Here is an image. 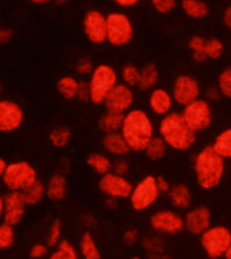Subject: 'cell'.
<instances>
[{
    "label": "cell",
    "instance_id": "obj_1",
    "mask_svg": "<svg viewBox=\"0 0 231 259\" xmlns=\"http://www.w3.org/2000/svg\"><path fill=\"white\" fill-rule=\"evenodd\" d=\"M194 171L198 185L204 190H212L223 181L226 159L214 149V146L207 145L195 155Z\"/></svg>",
    "mask_w": 231,
    "mask_h": 259
},
{
    "label": "cell",
    "instance_id": "obj_2",
    "mask_svg": "<svg viewBox=\"0 0 231 259\" xmlns=\"http://www.w3.org/2000/svg\"><path fill=\"white\" fill-rule=\"evenodd\" d=\"M121 133L129 143L130 150L135 153L145 151L147 143L156 135L151 117L141 108H131L125 113Z\"/></svg>",
    "mask_w": 231,
    "mask_h": 259
},
{
    "label": "cell",
    "instance_id": "obj_3",
    "mask_svg": "<svg viewBox=\"0 0 231 259\" xmlns=\"http://www.w3.org/2000/svg\"><path fill=\"white\" fill-rule=\"evenodd\" d=\"M158 135L165 141L169 149L176 151H188L194 147L198 139V134L188 125L181 112L174 111L161 117Z\"/></svg>",
    "mask_w": 231,
    "mask_h": 259
},
{
    "label": "cell",
    "instance_id": "obj_4",
    "mask_svg": "<svg viewBox=\"0 0 231 259\" xmlns=\"http://www.w3.org/2000/svg\"><path fill=\"white\" fill-rule=\"evenodd\" d=\"M119 76L115 69L108 64H100L95 66L88 80L91 91V103L96 105L104 104V100L109 91L118 84Z\"/></svg>",
    "mask_w": 231,
    "mask_h": 259
},
{
    "label": "cell",
    "instance_id": "obj_5",
    "mask_svg": "<svg viewBox=\"0 0 231 259\" xmlns=\"http://www.w3.org/2000/svg\"><path fill=\"white\" fill-rule=\"evenodd\" d=\"M38 181L35 167L27 161H14L7 163L2 182L10 192H23Z\"/></svg>",
    "mask_w": 231,
    "mask_h": 259
},
{
    "label": "cell",
    "instance_id": "obj_6",
    "mask_svg": "<svg viewBox=\"0 0 231 259\" xmlns=\"http://www.w3.org/2000/svg\"><path fill=\"white\" fill-rule=\"evenodd\" d=\"M231 244V230L226 226H211L200 235V246L210 259L224 256Z\"/></svg>",
    "mask_w": 231,
    "mask_h": 259
},
{
    "label": "cell",
    "instance_id": "obj_7",
    "mask_svg": "<svg viewBox=\"0 0 231 259\" xmlns=\"http://www.w3.org/2000/svg\"><path fill=\"white\" fill-rule=\"evenodd\" d=\"M134 39V26L129 16L121 11L107 15V42L113 48H123Z\"/></svg>",
    "mask_w": 231,
    "mask_h": 259
},
{
    "label": "cell",
    "instance_id": "obj_8",
    "mask_svg": "<svg viewBox=\"0 0 231 259\" xmlns=\"http://www.w3.org/2000/svg\"><path fill=\"white\" fill-rule=\"evenodd\" d=\"M160 196L161 193L158 190L156 177L146 176L133 186L129 201L134 210L143 212V210L149 209L150 206H153L158 201Z\"/></svg>",
    "mask_w": 231,
    "mask_h": 259
},
{
    "label": "cell",
    "instance_id": "obj_9",
    "mask_svg": "<svg viewBox=\"0 0 231 259\" xmlns=\"http://www.w3.org/2000/svg\"><path fill=\"white\" fill-rule=\"evenodd\" d=\"M181 115L196 134L204 133L206 130L210 128L214 119L211 103H208L206 99H198L190 104L182 107Z\"/></svg>",
    "mask_w": 231,
    "mask_h": 259
},
{
    "label": "cell",
    "instance_id": "obj_10",
    "mask_svg": "<svg viewBox=\"0 0 231 259\" xmlns=\"http://www.w3.org/2000/svg\"><path fill=\"white\" fill-rule=\"evenodd\" d=\"M172 96H173L174 104L185 105L190 104L192 101L200 99L202 95V87L194 76L190 74H178L172 85Z\"/></svg>",
    "mask_w": 231,
    "mask_h": 259
},
{
    "label": "cell",
    "instance_id": "obj_11",
    "mask_svg": "<svg viewBox=\"0 0 231 259\" xmlns=\"http://www.w3.org/2000/svg\"><path fill=\"white\" fill-rule=\"evenodd\" d=\"M150 227L158 235H176L184 231V216L176 209L156 210L150 216Z\"/></svg>",
    "mask_w": 231,
    "mask_h": 259
},
{
    "label": "cell",
    "instance_id": "obj_12",
    "mask_svg": "<svg viewBox=\"0 0 231 259\" xmlns=\"http://www.w3.org/2000/svg\"><path fill=\"white\" fill-rule=\"evenodd\" d=\"M97 185L105 197H112L117 200H126V198L129 200L134 186L129 178L115 174L113 171L100 176Z\"/></svg>",
    "mask_w": 231,
    "mask_h": 259
},
{
    "label": "cell",
    "instance_id": "obj_13",
    "mask_svg": "<svg viewBox=\"0 0 231 259\" xmlns=\"http://www.w3.org/2000/svg\"><path fill=\"white\" fill-rule=\"evenodd\" d=\"M83 30L87 39L93 45L107 42V15L99 10H89L83 19Z\"/></svg>",
    "mask_w": 231,
    "mask_h": 259
},
{
    "label": "cell",
    "instance_id": "obj_14",
    "mask_svg": "<svg viewBox=\"0 0 231 259\" xmlns=\"http://www.w3.org/2000/svg\"><path fill=\"white\" fill-rule=\"evenodd\" d=\"M134 100H135L134 89L123 82H118L105 97L104 107L107 111L126 113L133 108Z\"/></svg>",
    "mask_w": 231,
    "mask_h": 259
},
{
    "label": "cell",
    "instance_id": "obj_15",
    "mask_svg": "<svg viewBox=\"0 0 231 259\" xmlns=\"http://www.w3.org/2000/svg\"><path fill=\"white\" fill-rule=\"evenodd\" d=\"M24 111L16 101L0 100V133L10 134L19 130L23 124Z\"/></svg>",
    "mask_w": 231,
    "mask_h": 259
},
{
    "label": "cell",
    "instance_id": "obj_16",
    "mask_svg": "<svg viewBox=\"0 0 231 259\" xmlns=\"http://www.w3.org/2000/svg\"><path fill=\"white\" fill-rule=\"evenodd\" d=\"M212 220V213L208 206L198 205L194 208H189L184 214V228H185L190 235H200L210 228Z\"/></svg>",
    "mask_w": 231,
    "mask_h": 259
},
{
    "label": "cell",
    "instance_id": "obj_17",
    "mask_svg": "<svg viewBox=\"0 0 231 259\" xmlns=\"http://www.w3.org/2000/svg\"><path fill=\"white\" fill-rule=\"evenodd\" d=\"M4 210H3V222L12 227H16L22 222V219L26 212V201H24L22 192H10L3 196Z\"/></svg>",
    "mask_w": 231,
    "mask_h": 259
},
{
    "label": "cell",
    "instance_id": "obj_18",
    "mask_svg": "<svg viewBox=\"0 0 231 259\" xmlns=\"http://www.w3.org/2000/svg\"><path fill=\"white\" fill-rule=\"evenodd\" d=\"M174 100L172 93L165 88H156L150 91L149 95V108L157 116H166L172 112Z\"/></svg>",
    "mask_w": 231,
    "mask_h": 259
},
{
    "label": "cell",
    "instance_id": "obj_19",
    "mask_svg": "<svg viewBox=\"0 0 231 259\" xmlns=\"http://www.w3.org/2000/svg\"><path fill=\"white\" fill-rule=\"evenodd\" d=\"M101 146H103L105 154H108L109 157L125 158L131 151L129 143L126 142L122 133L104 134Z\"/></svg>",
    "mask_w": 231,
    "mask_h": 259
},
{
    "label": "cell",
    "instance_id": "obj_20",
    "mask_svg": "<svg viewBox=\"0 0 231 259\" xmlns=\"http://www.w3.org/2000/svg\"><path fill=\"white\" fill-rule=\"evenodd\" d=\"M169 204L176 210H188L192 205V192L185 184H174L166 193Z\"/></svg>",
    "mask_w": 231,
    "mask_h": 259
},
{
    "label": "cell",
    "instance_id": "obj_21",
    "mask_svg": "<svg viewBox=\"0 0 231 259\" xmlns=\"http://www.w3.org/2000/svg\"><path fill=\"white\" fill-rule=\"evenodd\" d=\"M46 186V197L52 201H61L66 197L68 193V180L64 173L53 174L49 181L45 184Z\"/></svg>",
    "mask_w": 231,
    "mask_h": 259
},
{
    "label": "cell",
    "instance_id": "obj_22",
    "mask_svg": "<svg viewBox=\"0 0 231 259\" xmlns=\"http://www.w3.org/2000/svg\"><path fill=\"white\" fill-rule=\"evenodd\" d=\"M180 6L182 12L190 19L202 20L210 15V6L206 0H181Z\"/></svg>",
    "mask_w": 231,
    "mask_h": 259
},
{
    "label": "cell",
    "instance_id": "obj_23",
    "mask_svg": "<svg viewBox=\"0 0 231 259\" xmlns=\"http://www.w3.org/2000/svg\"><path fill=\"white\" fill-rule=\"evenodd\" d=\"M87 165L93 173L99 176H104L112 170V161L108 154L104 153H91L87 157Z\"/></svg>",
    "mask_w": 231,
    "mask_h": 259
},
{
    "label": "cell",
    "instance_id": "obj_24",
    "mask_svg": "<svg viewBox=\"0 0 231 259\" xmlns=\"http://www.w3.org/2000/svg\"><path fill=\"white\" fill-rule=\"evenodd\" d=\"M160 80V72L154 64H146L141 68V76L138 82V89L141 91H151L157 87Z\"/></svg>",
    "mask_w": 231,
    "mask_h": 259
},
{
    "label": "cell",
    "instance_id": "obj_25",
    "mask_svg": "<svg viewBox=\"0 0 231 259\" xmlns=\"http://www.w3.org/2000/svg\"><path fill=\"white\" fill-rule=\"evenodd\" d=\"M123 117H125V113L107 111L99 119V127H100V130L104 134L121 133L122 124H123Z\"/></svg>",
    "mask_w": 231,
    "mask_h": 259
},
{
    "label": "cell",
    "instance_id": "obj_26",
    "mask_svg": "<svg viewBox=\"0 0 231 259\" xmlns=\"http://www.w3.org/2000/svg\"><path fill=\"white\" fill-rule=\"evenodd\" d=\"M79 252L84 259H101V252L99 250L96 240L91 232H84L80 239Z\"/></svg>",
    "mask_w": 231,
    "mask_h": 259
},
{
    "label": "cell",
    "instance_id": "obj_27",
    "mask_svg": "<svg viewBox=\"0 0 231 259\" xmlns=\"http://www.w3.org/2000/svg\"><path fill=\"white\" fill-rule=\"evenodd\" d=\"M79 85H80V81L73 76H62L57 81L56 88L57 92L60 93L65 100H74L77 99Z\"/></svg>",
    "mask_w": 231,
    "mask_h": 259
},
{
    "label": "cell",
    "instance_id": "obj_28",
    "mask_svg": "<svg viewBox=\"0 0 231 259\" xmlns=\"http://www.w3.org/2000/svg\"><path fill=\"white\" fill-rule=\"evenodd\" d=\"M168 149L169 147L165 143V141L160 135H154L153 139L147 143L143 153L151 161H160V159L165 157L166 153H168Z\"/></svg>",
    "mask_w": 231,
    "mask_h": 259
},
{
    "label": "cell",
    "instance_id": "obj_29",
    "mask_svg": "<svg viewBox=\"0 0 231 259\" xmlns=\"http://www.w3.org/2000/svg\"><path fill=\"white\" fill-rule=\"evenodd\" d=\"M22 193L27 205H38L46 197V186L38 180L31 186H28L27 189H24Z\"/></svg>",
    "mask_w": 231,
    "mask_h": 259
},
{
    "label": "cell",
    "instance_id": "obj_30",
    "mask_svg": "<svg viewBox=\"0 0 231 259\" xmlns=\"http://www.w3.org/2000/svg\"><path fill=\"white\" fill-rule=\"evenodd\" d=\"M212 146L226 161L227 159L231 161V127L219 133L215 138Z\"/></svg>",
    "mask_w": 231,
    "mask_h": 259
},
{
    "label": "cell",
    "instance_id": "obj_31",
    "mask_svg": "<svg viewBox=\"0 0 231 259\" xmlns=\"http://www.w3.org/2000/svg\"><path fill=\"white\" fill-rule=\"evenodd\" d=\"M72 139V133L68 127H56L49 133V141L56 149H64L69 145V142Z\"/></svg>",
    "mask_w": 231,
    "mask_h": 259
},
{
    "label": "cell",
    "instance_id": "obj_32",
    "mask_svg": "<svg viewBox=\"0 0 231 259\" xmlns=\"http://www.w3.org/2000/svg\"><path fill=\"white\" fill-rule=\"evenodd\" d=\"M204 46H206V38L200 35H194L188 40V48L192 52V60L198 64H202L208 60L204 52Z\"/></svg>",
    "mask_w": 231,
    "mask_h": 259
},
{
    "label": "cell",
    "instance_id": "obj_33",
    "mask_svg": "<svg viewBox=\"0 0 231 259\" xmlns=\"http://www.w3.org/2000/svg\"><path fill=\"white\" fill-rule=\"evenodd\" d=\"M139 76H141V68H138L134 64L125 65L121 70L122 82L129 85L131 88H137L139 82Z\"/></svg>",
    "mask_w": 231,
    "mask_h": 259
},
{
    "label": "cell",
    "instance_id": "obj_34",
    "mask_svg": "<svg viewBox=\"0 0 231 259\" xmlns=\"http://www.w3.org/2000/svg\"><path fill=\"white\" fill-rule=\"evenodd\" d=\"M142 247L145 248L149 255L164 254L165 251V242L160 235H149L142 239Z\"/></svg>",
    "mask_w": 231,
    "mask_h": 259
},
{
    "label": "cell",
    "instance_id": "obj_35",
    "mask_svg": "<svg viewBox=\"0 0 231 259\" xmlns=\"http://www.w3.org/2000/svg\"><path fill=\"white\" fill-rule=\"evenodd\" d=\"M15 243V231L14 227L7 223L0 222V251L11 248Z\"/></svg>",
    "mask_w": 231,
    "mask_h": 259
},
{
    "label": "cell",
    "instance_id": "obj_36",
    "mask_svg": "<svg viewBox=\"0 0 231 259\" xmlns=\"http://www.w3.org/2000/svg\"><path fill=\"white\" fill-rule=\"evenodd\" d=\"M204 52H206V56L208 60L216 61L223 56L224 45H223L222 40L218 39V38H210V39H206Z\"/></svg>",
    "mask_w": 231,
    "mask_h": 259
},
{
    "label": "cell",
    "instance_id": "obj_37",
    "mask_svg": "<svg viewBox=\"0 0 231 259\" xmlns=\"http://www.w3.org/2000/svg\"><path fill=\"white\" fill-rule=\"evenodd\" d=\"M216 87L223 97L231 99V66H227L219 73Z\"/></svg>",
    "mask_w": 231,
    "mask_h": 259
},
{
    "label": "cell",
    "instance_id": "obj_38",
    "mask_svg": "<svg viewBox=\"0 0 231 259\" xmlns=\"http://www.w3.org/2000/svg\"><path fill=\"white\" fill-rule=\"evenodd\" d=\"M61 235H62V224H61V220L56 219V220L50 224V227H49L48 236H46L48 246L49 247L57 246L61 240Z\"/></svg>",
    "mask_w": 231,
    "mask_h": 259
},
{
    "label": "cell",
    "instance_id": "obj_39",
    "mask_svg": "<svg viewBox=\"0 0 231 259\" xmlns=\"http://www.w3.org/2000/svg\"><path fill=\"white\" fill-rule=\"evenodd\" d=\"M56 247V250L60 251V254L64 256V259H79V256H80L79 250L69 240L61 239L60 243Z\"/></svg>",
    "mask_w": 231,
    "mask_h": 259
},
{
    "label": "cell",
    "instance_id": "obj_40",
    "mask_svg": "<svg viewBox=\"0 0 231 259\" xmlns=\"http://www.w3.org/2000/svg\"><path fill=\"white\" fill-rule=\"evenodd\" d=\"M150 3H151V7L162 15L170 14L177 7V0H150Z\"/></svg>",
    "mask_w": 231,
    "mask_h": 259
},
{
    "label": "cell",
    "instance_id": "obj_41",
    "mask_svg": "<svg viewBox=\"0 0 231 259\" xmlns=\"http://www.w3.org/2000/svg\"><path fill=\"white\" fill-rule=\"evenodd\" d=\"M93 69H95V65H93L92 60H89L88 57H83L74 65V70H76L79 76H91Z\"/></svg>",
    "mask_w": 231,
    "mask_h": 259
},
{
    "label": "cell",
    "instance_id": "obj_42",
    "mask_svg": "<svg viewBox=\"0 0 231 259\" xmlns=\"http://www.w3.org/2000/svg\"><path fill=\"white\" fill-rule=\"evenodd\" d=\"M115 174H119V176H127L130 171V163L127 159L125 158H117V161L112 162V170Z\"/></svg>",
    "mask_w": 231,
    "mask_h": 259
},
{
    "label": "cell",
    "instance_id": "obj_43",
    "mask_svg": "<svg viewBox=\"0 0 231 259\" xmlns=\"http://www.w3.org/2000/svg\"><path fill=\"white\" fill-rule=\"evenodd\" d=\"M49 254V246L44 243H35L30 248V256L32 259H42Z\"/></svg>",
    "mask_w": 231,
    "mask_h": 259
},
{
    "label": "cell",
    "instance_id": "obj_44",
    "mask_svg": "<svg viewBox=\"0 0 231 259\" xmlns=\"http://www.w3.org/2000/svg\"><path fill=\"white\" fill-rule=\"evenodd\" d=\"M122 240H123L126 246L131 247L139 240V234H138V231L135 228H129V230L125 231V234L122 236Z\"/></svg>",
    "mask_w": 231,
    "mask_h": 259
},
{
    "label": "cell",
    "instance_id": "obj_45",
    "mask_svg": "<svg viewBox=\"0 0 231 259\" xmlns=\"http://www.w3.org/2000/svg\"><path fill=\"white\" fill-rule=\"evenodd\" d=\"M77 100L83 101V103L91 101V91H89L88 81H80L79 92H77Z\"/></svg>",
    "mask_w": 231,
    "mask_h": 259
},
{
    "label": "cell",
    "instance_id": "obj_46",
    "mask_svg": "<svg viewBox=\"0 0 231 259\" xmlns=\"http://www.w3.org/2000/svg\"><path fill=\"white\" fill-rule=\"evenodd\" d=\"M204 96H206V100L208 101V103H212V101H218L219 99L222 97V95H220V91L218 89V87L214 85V87H208V88L206 89Z\"/></svg>",
    "mask_w": 231,
    "mask_h": 259
},
{
    "label": "cell",
    "instance_id": "obj_47",
    "mask_svg": "<svg viewBox=\"0 0 231 259\" xmlns=\"http://www.w3.org/2000/svg\"><path fill=\"white\" fill-rule=\"evenodd\" d=\"M156 181H157V186H158V190H160V193L161 194H166L169 192L170 189V182L166 180L165 177H162V176H157L156 177Z\"/></svg>",
    "mask_w": 231,
    "mask_h": 259
},
{
    "label": "cell",
    "instance_id": "obj_48",
    "mask_svg": "<svg viewBox=\"0 0 231 259\" xmlns=\"http://www.w3.org/2000/svg\"><path fill=\"white\" fill-rule=\"evenodd\" d=\"M81 224L87 228H92V227L96 226V219L95 216L91 213H85L81 216Z\"/></svg>",
    "mask_w": 231,
    "mask_h": 259
},
{
    "label": "cell",
    "instance_id": "obj_49",
    "mask_svg": "<svg viewBox=\"0 0 231 259\" xmlns=\"http://www.w3.org/2000/svg\"><path fill=\"white\" fill-rule=\"evenodd\" d=\"M222 22H223V24H224V27L231 31V4L230 6H227L226 10L223 11Z\"/></svg>",
    "mask_w": 231,
    "mask_h": 259
},
{
    "label": "cell",
    "instance_id": "obj_50",
    "mask_svg": "<svg viewBox=\"0 0 231 259\" xmlns=\"http://www.w3.org/2000/svg\"><path fill=\"white\" fill-rule=\"evenodd\" d=\"M12 38V31L10 28L0 27V45L7 44L8 40Z\"/></svg>",
    "mask_w": 231,
    "mask_h": 259
},
{
    "label": "cell",
    "instance_id": "obj_51",
    "mask_svg": "<svg viewBox=\"0 0 231 259\" xmlns=\"http://www.w3.org/2000/svg\"><path fill=\"white\" fill-rule=\"evenodd\" d=\"M112 2L122 8H131L137 6L141 0H112Z\"/></svg>",
    "mask_w": 231,
    "mask_h": 259
},
{
    "label": "cell",
    "instance_id": "obj_52",
    "mask_svg": "<svg viewBox=\"0 0 231 259\" xmlns=\"http://www.w3.org/2000/svg\"><path fill=\"white\" fill-rule=\"evenodd\" d=\"M104 205L107 209H115V208L118 206V200L117 198H112V197H105Z\"/></svg>",
    "mask_w": 231,
    "mask_h": 259
},
{
    "label": "cell",
    "instance_id": "obj_53",
    "mask_svg": "<svg viewBox=\"0 0 231 259\" xmlns=\"http://www.w3.org/2000/svg\"><path fill=\"white\" fill-rule=\"evenodd\" d=\"M6 166H7V162L4 161L3 158H0V181H2V177H3L4 170H6Z\"/></svg>",
    "mask_w": 231,
    "mask_h": 259
},
{
    "label": "cell",
    "instance_id": "obj_54",
    "mask_svg": "<svg viewBox=\"0 0 231 259\" xmlns=\"http://www.w3.org/2000/svg\"><path fill=\"white\" fill-rule=\"evenodd\" d=\"M28 2L32 4H36V6H42V4H49L52 2H56V0H28Z\"/></svg>",
    "mask_w": 231,
    "mask_h": 259
},
{
    "label": "cell",
    "instance_id": "obj_55",
    "mask_svg": "<svg viewBox=\"0 0 231 259\" xmlns=\"http://www.w3.org/2000/svg\"><path fill=\"white\" fill-rule=\"evenodd\" d=\"M49 259H64V256L60 254V251L56 250V251H53L52 254L49 255Z\"/></svg>",
    "mask_w": 231,
    "mask_h": 259
},
{
    "label": "cell",
    "instance_id": "obj_56",
    "mask_svg": "<svg viewBox=\"0 0 231 259\" xmlns=\"http://www.w3.org/2000/svg\"><path fill=\"white\" fill-rule=\"evenodd\" d=\"M3 210H4L3 196H0V222H3Z\"/></svg>",
    "mask_w": 231,
    "mask_h": 259
},
{
    "label": "cell",
    "instance_id": "obj_57",
    "mask_svg": "<svg viewBox=\"0 0 231 259\" xmlns=\"http://www.w3.org/2000/svg\"><path fill=\"white\" fill-rule=\"evenodd\" d=\"M223 258H224V259H231V244H230V247L227 248L226 254H224V256H223Z\"/></svg>",
    "mask_w": 231,
    "mask_h": 259
},
{
    "label": "cell",
    "instance_id": "obj_58",
    "mask_svg": "<svg viewBox=\"0 0 231 259\" xmlns=\"http://www.w3.org/2000/svg\"><path fill=\"white\" fill-rule=\"evenodd\" d=\"M56 2H57V3H58V4H65V3H68L69 0H56Z\"/></svg>",
    "mask_w": 231,
    "mask_h": 259
},
{
    "label": "cell",
    "instance_id": "obj_59",
    "mask_svg": "<svg viewBox=\"0 0 231 259\" xmlns=\"http://www.w3.org/2000/svg\"><path fill=\"white\" fill-rule=\"evenodd\" d=\"M130 259H141V258H139V256H137V255H135V256H131V258H130Z\"/></svg>",
    "mask_w": 231,
    "mask_h": 259
},
{
    "label": "cell",
    "instance_id": "obj_60",
    "mask_svg": "<svg viewBox=\"0 0 231 259\" xmlns=\"http://www.w3.org/2000/svg\"><path fill=\"white\" fill-rule=\"evenodd\" d=\"M0 95H2V84H0Z\"/></svg>",
    "mask_w": 231,
    "mask_h": 259
}]
</instances>
